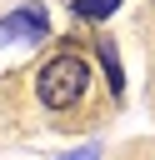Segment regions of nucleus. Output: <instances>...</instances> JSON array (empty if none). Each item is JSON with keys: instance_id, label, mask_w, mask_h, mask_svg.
I'll list each match as a JSON object with an SVG mask.
<instances>
[{"instance_id": "nucleus-1", "label": "nucleus", "mask_w": 155, "mask_h": 160, "mask_svg": "<svg viewBox=\"0 0 155 160\" xmlns=\"http://www.w3.org/2000/svg\"><path fill=\"white\" fill-rule=\"evenodd\" d=\"M85 85H90L85 55H55V60H45V70L35 75V95H40V105H50V110H70V105L85 95Z\"/></svg>"}, {"instance_id": "nucleus-2", "label": "nucleus", "mask_w": 155, "mask_h": 160, "mask_svg": "<svg viewBox=\"0 0 155 160\" xmlns=\"http://www.w3.org/2000/svg\"><path fill=\"white\" fill-rule=\"evenodd\" d=\"M45 30H50L45 5H20V10H10L0 20V40H40Z\"/></svg>"}, {"instance_id": "nucleus-3", "label": "nucleus", "mask_w": 155, "mask_h": 160, "mask_svg": "<svg viewBox=\"0 0 155 160\" xmlns=\"http://www.w3.org/2000/svg\"><path fill=\"white\" fill-rule=\"evenodd\" d=\"M70 5H75V15H85V20H105V15H115L120 0H70Z\"/></svg>"}, {"instance_id": "nucleus-4", "label": "nucleus", "mask_w": 155, "mask_h": 160, "mask_svg": "<svg viewBox=\"0 0 155 160\" xmlns=\"http://www.w3.org/2000/svg\"><path fill=\"white\" fill-rule=\"evenodd\" d=\"M95 50H100V60H105V75H110V90L120 95V60H115V45H110V40H100Z\"/></svg>"}, {"instance_id": "nucleus-5", "label": "nucleus", "mask_w": 155, "mask_h": 160, "mask_svg": "<svg viewBox=\"0 0 155 160\" xmlns=\"http://www.w3.org/2000/svg\"><path fill=\"white\" fill-rule=\"evenodd\" d=\"M60 160H100V145H80V150H70V155H60Z\"/></svg>"}]
</instances>
